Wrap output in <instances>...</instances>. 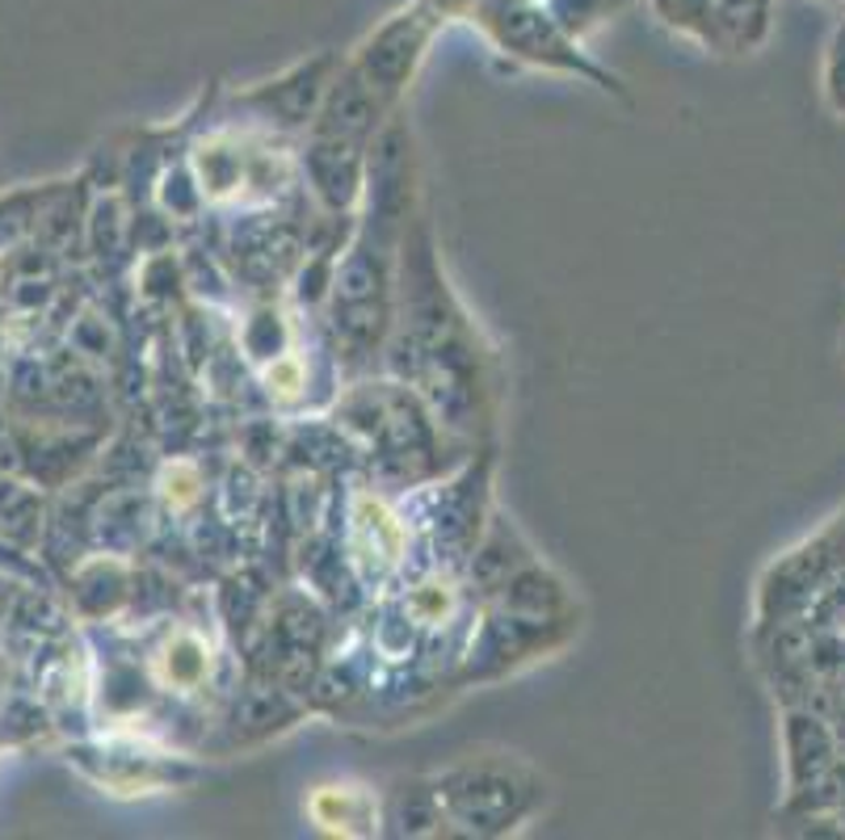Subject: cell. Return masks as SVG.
Returning <instances> with one entry per match:
<instances>
[{"mask_svg": "<svg viewBox=\"0 0 845 840\" xmlns=\"http://www.w3.org/2000/svg\"><path fill=\"white\" fill-rule=\"evenodd\" d=\"M539 795H543L539 777L518 760H488V756L476 760L471 756L463 765L434 777L438 811L450 823H459L467 832H480V837L509 832L518 819L530 816Z\"/></svg>", "mask_w": 845, "mask_h": 840, "instance_id": "cell-1", "label": "cell"}, {"mask_svg": "<svg viewBox=\"0 0 845 840\" xmlns=\"http://www.w3.org/2000/svg\"><path fill=\"white\" fill-rule=\"evenodd\" d=\"M425 42H429V25H421L417 13H413V18L404 13V21L379 30L375 39L362 46L358 67H354V72L366 76V81L375 84L383 97L392 102L404 84L413 81V67H417V60H421Z\"/></svg>", "mask_w": 845, "mask_h": 840, "instance_id": "cell-2", "label": "cell"}, {"mask_svg": "<svg viewBox=\"0 0 845 840\" xmlns=\"http://www.w3.org/2000/svg\"><path fill=\"white\" fill-rule=\"evenodd\" d=\"M307 816L316 819V828L333 832V837H371L379 828L375 795L366 786H350V781L316 786L307 798Z\"/></svg>", "mask_w": 845, "mask_h": 840, "instance_id": "cell-3", "label": "cell"}, {"mask_svg": "<svg viewBox=\"0 0 845 840\" xmlns=\"http://www.w3.org/2000/svg\"><path fill=\"white\" fill-rule=\"evenodd\" d=\"M307 168H312V181L316 193L333 210L350 207L358 198L362 186V144L350 139H333V135H316V144L307 151Z\"/></svg>", "mask_w": 845, "mask_h": 840, "instance_id": "cell-4", "label": "cell"}, {"mask_svg": "<svg viewBox=\"0 0 845 840\" xmlns=\"http://www.w3.org/2000/svg\"><path fill=\"white\" fill-rule=\"evenodd\" d=\"M350 522H354V555H358V564H375V571H387L392 564H400L408 529H404V522L379 496H358Z\"/></svg>", "mask_w": 845, "mask_h": 840, "instance_id": "cell-5", "label": "cell"}, {"mask_svg": "<svg viewBox=\"0 0 845 840\" xmlns=\"http://www.w3.org/2000/svg\"><path fill=\"white\" fill-rule=\"evenodd\" d=\"M207 669H211V655H207V643H202L198 634L181 630V634H173L169 643H165L160 676H165L169 685H177V690H198Z\"/></svg>", "mask_w": 845, "mask_h": 840, "instance_id": "cell-6", "label": "cell"}, {"mask_svg": "<svg viewBox=\"0 0 845 840\" xmlns=\"http://www.w3.org/2000/svg\"><path fill=\"white\" fill-rule=\"evenodd\" d=\"M198 487H202V480L190 462H173L165 471V496H169L173 508H186V504L198 501Z\"/></svg>", "mask_w": 845, "mask_h": 840, "instance_id": "cell-7", "label": "cell"}, {"mask_svg": "<svg viewBox=\"0 0 845 840\" xmlns=\"http://www.w3.org/2000/svg\"><path fill=\"white\" fill-rule=\"evenodd\" d=\"M265 382H270V391H278L282 399H295L299 387H303V366H299L295 357H278L274 366L265 370Z\"/></svg>", "mask_w": 845, "mask_h": 840, "instance_id": "cell-8", "label": "cell"}]
</instances>
